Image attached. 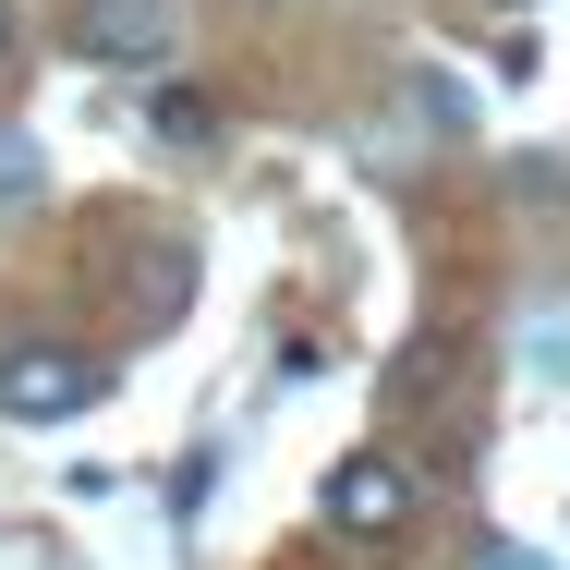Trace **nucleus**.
Wrapping results in <instances>:
<instances>
[{"instance_id":"f03ea898","label":"nucleus","mask_w":570,"mask_h":570,"mask_svg":"<svg viewBox=\"0 0 570 570\" xmlns=\"http://www.w3.org/2000/svg\"><path fill=\"white\" fill-rule=\"evenodd\" d=\"M413 510H425V473H413L401 450H352L341 473H328V534H352V547L413 534Z\"/></svg>"},{"instance_id":"20e7f679","label":"nucleus","mask_w":570,"mask_h":570,"mask_svg":"<svg viewBox=\"0 0 570 570\" xmlns=\"http://www.w3.org/2000/svg\"><path fill=\"white\" fill-rule=\"evenodd\" d=\"M146 134H158L170 158H207V146H219V98H207V86H158V98H146Z\"/></svg>"},{"instance_id":"423d86ee","label":"nucleus","mask_w":570,"mask_h":570,"mask_svg":"<svg viewBox=\"0 0 570 570\" xmlns=\"http://www.w3.org/2000/svg\"><path fill=\"white\" fill-rule=\"evenodd\" d=\"M24 183H37V158H24L12 134H0V195H24Z\"/></svg>"},{"instance_id":"39448f33","label":"nucleus","mask_w":570,"mask_h":570,"mask_svg":"<svg viewBox=\"0 0 570 570\" xmlns=\"http://www.w3.org/2000/svg\"><path fill=\"white\" fill-rule=\"evenodd\" d=\"M450 364H461V328H413L401 364H389V389H401V401H438V389H450Z\"/></svg>"},{"instance_id":"0eeeda50","label":"nucleus","mask_w":570,"mask_h":570,"mask_svg":"<svg viewBox=\"0 0 570 570\" xmlns=\"http://www.w3.org/2000/svg\"><path fill=\"white\" fill-rule=\"evenodd\" d=\"M12 49H24V0H0V61H12Z\"/></svg>"},{"instance_id":"7ed1b4c3","label":"nucleus","mask_w":570,"mask_h":570,"mask_svg":"<svg viewBox=\"0 0 570 570\" xmlns=\"http://www.w3.org/2000/svg\"><path fill=\"white\" fill-rule=\"evenodd\" d=\"M183 49V0H86V61L98 73H158Z\"/></svg>"},{"instance_id":"6e6552de","label":"nucleus","mask_w":570,"mask_h":570,"mask_svg":"<svg viewBox=\"0 0 570 570\" xmlns=\"http://www.w3.org/2000/svg\"><path fill=\"white\" fill-rule=\"evenodd\" d=\"M485 570H547V559H522V547H485Z\"/></svg>"},{"instance_id":"f257e3e1","label":"nucleus","mask_w":570,"mask_h":570,"mask_svg":"<svg viewBox=\"0 0 570 570\" xmlns=\"http://www.w3.org/2000/svg\"><path fill=\"white\" fill-rule=\"evenodd\" d=\"M86 401H110V364H98V352L49 341V328L0 341V413H24V425H73Z\"/></svg>"}]
</instances>
